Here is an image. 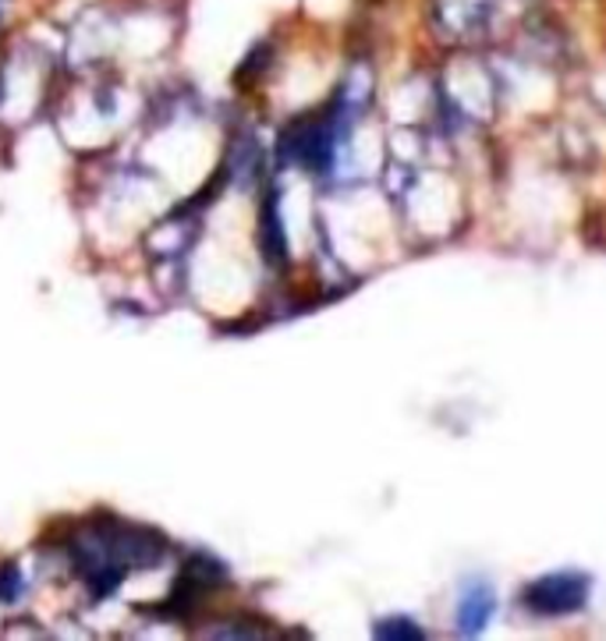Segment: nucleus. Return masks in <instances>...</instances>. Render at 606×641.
Masks as SVG:
<instances>
[{
    "label": "nucleus",
    "instance_id": "nucleus-1",
    "mask_svg": "<svg viewBox=\"0 0 606 641\" xmlns=\"http://www.w3.org/2000/svg\"><path fill=\"white\" fill-rule=\"evenodd\" d=\"M589 599V578L578 571H554L543 575L522 592V602L536 617H567L578 613Z\"/></svg>",
    "mask_w": 606,
    "mask_h": 641
},
{
    "label": "nucleus",
    "instance_id": "nucleus-2",
    "mask_svg": "<svg viewBox=\"0 0 606 641\" xmlns=\"http://www.w3.org/2000/svg\"><path fill=\"white\" fill-rule=\"evenodd\" d=\"M496 613V596L490 585L475 581L461 596V607H458V634H479Z\"/></svg>",
    "mask_w": 606,
    "mask_h": 641
},
{
    "label": "nucleus",
    "instance_id": "nucleus-3",
    "mask_svg": "<svg viewBox=\"0 0 606 641\" xmlns=\"http://www.w3.org/2000/svg\"><path fill=\"white\" fill-rule=\"evenodd\" d=\"M377 638H422V631L412 624V620H380Z\"/></svg>",
    "mask_w": 606,
    "mask_h": 641
}]
</instances>
